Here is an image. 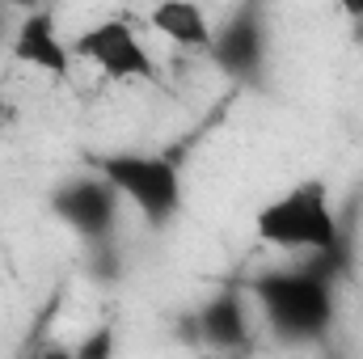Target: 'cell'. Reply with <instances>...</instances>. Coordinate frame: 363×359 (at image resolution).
Listing matches in <instances>:
<instances>
[{
    "mask_svg": "<svg viewBox=\"0 0 363 359\" xmlns=\"http://www.w3.org/2000/svg\"><path fill=\"white\" fill-rule=\"evenodd\" d=\"M148 26L178 43V47H207L211 43V26H207V9L190 4V0H165L157 9H148Z\"/></svg>",
    "mask_w": 363,
    "mask_h": 359,
    "instance_id": "cell-5",
    "label": "cell"
},
{
    "mask_svg": "<svg viewBox=\"0 0 363 359\" xmlns=\"http://www.w3.org/2000/svg\"><path fill=\"white\" fill-rule=\"evenodd\" d=\"M106 174H110L114 186H123L127 194H135V203L148 216H157V220L178 207V174L165 161H152V157H114V161H106Z\"/></svg>",
    "mask_w": 363,
    "mask_h": 359,
    "instance_id": "cell-3",
    "label": "cell"
},
{
    "mask_svg": "<svg viewBox=\"0 0 363 359\" xmlns=\"http://www.w3.org/2000/svg\"><path fill=\"white\" fill-rule=\"evenodd\" d=\"M72 55L97 64L110 81H157V60L127 21H101L72 43Z\"/></svg>",
    "mask_w": 363,
    "mask_h": 359,
    "instance_id": "cell-2",
    "label": "cell"
},
{
    "mask_svg": "<svg viewBox=\"0 0 363 359\" xmlns=\"http://www.w3.org/2000/svg\"><path fill=\"white\" fill-rule=\"evenodd\" d=\"M13 60L17 64H30L38 72H51L60 81L72 72V47L55 34V21L47 13H34L30 21H21V30L13 38Z\"/></svg>",
    "mask_w": 363,
    "mask_h": 359,
    "instance_id": "cell-4",
    "label": "cell"
},
{
    "mask_svg": "<svg viewBox=\"0 0 363 359\" xmlns=\"http://www.w3.org/2000/svg\"><path fill=\"white\" fill-rule=\"evenodd\" d=\"M254 228L274 250H330L338 237V220L321 182H300L287 194L271 199L258 211Z\"/></svg>",
    "mask_w": 363,
    "mask_h": 359,
    "instance_id": "cell-1",
    "label": "cell"
}]
</instances>
